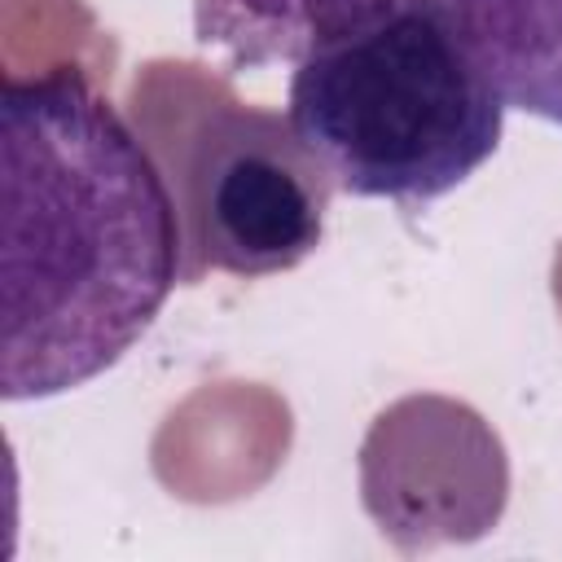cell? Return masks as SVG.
Returning a JSON list of instances; mask_svg holds the SVG:
<instances>
[{"label": "cell", "mask_w": 562, "mask_h": 562, "mask_svg": "<svg viewBox=\"0 0 562 562\" xmlns=\"http://www.w3.org/2000/svg\"><path fill=\"white\" fill-rule=\"evenodd\" d=\"M184 228V281L202 272L277 277L299 268L325 237V167L285 114L220 101L198 114L167 176Z\"/></svg>", "instance_id": "obj_3"}, {"label": "cell", "mask_w": 562, "mask_h": 562, "mask_svg": "<svg viewBox=\"0 0 562 562\" xmlns=\"http://www.w3.org/2000/svg\"><path fill=\"white\" fill-rule=\"evenodd\" d=\"M505 110L439 0H404L303 57L285 92V119L329 184L400 206L461 189L501 149Z\"/></svg>", "instance_id": "obj_2"}, {"label": "cell", "mask_w": 562, "mask_h": 562, "mask_svg": "<svg viewBox=\"0 0 562 562\" xmlns=\"http://www.w3.org/2000/svg\"><path fill=\"white\" fill-rule=\"evenodd\" d=\"M509 470L492 426L452 400L391 404L360 448V496L400 549L465 544L496 527Z\"/></svg>", "instance_id": "obj_4"}, {"label": "cell", "mask_w": 562, "mask_h": 562, "mask_svg": "<svg viewBox=\"0 0 562 562\" xmlns=\"http://www.w3.org/2000/svg\"><path fill=\"white\" fill-rule=\"evenodd\" d=\"M0 206V391L22 404L88 386L184 281L167 171L79 66L9 75Z\"/></svg>", "instance_id": "obj_1"}, {"label": "cell", "mask_w": 562, "mask_h": 562, "mask_svg": "<svg viewBox=\"0 0 562 562\" xmlns=\"http://www.w3.org/2000/svg\"><path fill=\"white\" fill-rule=\"evenodd\" d=\"M404 0H193V40L237 70L299 66L395 13Z\"/></svg>", "instance_id": "obj_6"}, {"label": "cell", "mask_w": 562, "mask_h": 562, "mask_svg": "<svg viewBox=\"0 0 562 562\" xmlns=\"http://www.w3.org/2000/svg\"><path fill=\"white\" fill-rule=\"evenodd\" d=\"M509 110L562 127V0H439Z\"/></svg>", "instance_id": "obj_5"}]
</instances>
